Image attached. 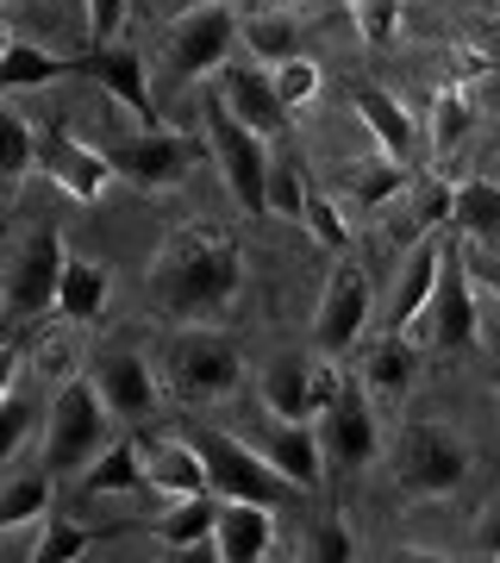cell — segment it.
<instances>
[{"label":"cell","instance_id":"3957f363","mask_svg":"<svg viewBox=\"0 0 500 563\" xmlns=\"http://www.w3.org/2000/svg\"><path fill=\"white\" fill-rule=\"evenodd\" d=\"M188 439L200 444V457H207V476H213V495H220V501L281 507V501H295L300 495L276 463L263 457V444L251 451L244 439H232V432H220V426H200V432H188Z\"/></svg>","mask_w":500,"mask_h":563},{"label":"cell","instance_id":"60d3db41","mask_svg":"<svg viewBox=\"0 0 500 563\" xmlns=\"http://www.w3.org/2000/svg\"><path fill=\"white\" fill-rule=\"evenodd\" d=\"M81 13H88V44H113L125 13H132V0H81Z\"/></svg>","mask_w":500,"mask_h":563},{"label":"cell","instance_id":"e0dca14e","mask_svg":"<svg viewBox=\"0 0 500 563\" xmlns=\"http://www.w3.org/2000/svg\"><path fill=\"white\" fill-rule=\"evenodd\" d=\"M438 276H444V244L425 232V239H413V251L400 263L395 301H388V332H413V325H420V313L432 307V295H438Z\"/></svg>","mask_w":500,"mask_h":563},{"label":"cell","instance_id":"5b68a950","mask_svg":"<svg viewBox=\"0 0 500 563\" xmlns=\"http://www.w3.org/2000/svg\"><path fill=\"white\" fill-rule=\"evenodd\" d=\"M463 476H469V444H463L451 426H438V420L400 426V439H395V483L407 488V495L438 501V495H451Z\"/></svg>","mask_w":500,"mask_h":563},{"label":"cell","instance_id":"9a60e30c","mask_svg":"<svg viewBox=\"0 0 500 563\" xmlns=\"http://www.w3.org/2000/svg\"><path fill=\"white\" fill-rule=\"evenodd\" d=\"M320 439H325L332 470H363V463H376V451H381L376 407H369V395H363V388L344 383L338 395H332V407L320 413Z\"/></svg>","mask_w":500,"mask_h":563},{"label":"cell","instance_id":"bcb514c9","mask_svg":"<svg viewBox=\"0 0 500 563\" xmlns=\"http://www.w3.org/2000/svg\"><path fill=\"white\" fill-rule=\"evenodd\" d=\"M469 7H495V13H500V0H469Z\"/></svg>","mask_w":500,"mask_h":563},{"label":"cell","instance_id":"d6a6232c","mask_svg":"<svg viewBox=\"0 0 500 563\" xmlns=\"http://www.w3.org/2000/svg\"><path fill=\"white\" fill-rule=\"evenodd\" d=\"M95 526H81V520H44L38 544H32V563H76L95 551Z\"/></svg>","mask_w":500,"mask_h":563},{"label":"cell","instance_id":"52a82bcc","mask_svg":"<svg viewBox=\"0 0 500 563\" xmlns=\"http://www.w3.org/2000/svg\"><path fill=\"white\" fill-rule=\"evenodd\" d=\"M476 325H481V307H476V269L463 251H444V276H438V295L432 307L420 313L413 339L432 344V351H469L476 344Z\"/></svg>","mask_w":500,"mask_h":563},{"label":"cell","instance_id":"277c9868","mask_svg":"<svg viewBox=\"0 0 500 563\" xmlns=\"http://www.w3.org/2000/svg\"><path fill=\"white\" fill-rule=\"evenodd\" d=\"M107 420H113V407H107V395L95 383H63V395L44 413V463L57 476H81L107 451L100 444L107 439Z\"/></svg>","mask_w":500,"mask_h":563},{"label":"cell","instance_id":"2e32d148","mask_svg":"<svg viewBox=\"0 0 500 563\" xmlns=\"http://www.w3.org/2000/svg\"><path fill=\"white\" fill-rule=\"evenodd\" d=\"M257 444H263V457L276 463L300 495L325 488V463H332V457H325V439L307 420H276V413H269V426L257 432Z\"/></svg>","mask_w":500,"mask_h":563},{"label":"cell","instance_id":"5bb4252c","mask_svg":"<svg viewBox=\"0 0 500 563\" xmlns=\"http://www.w3.org/2000/svg\"><path fill=\"white\" fill-rule=\"evenodd\" d=\"M81 81H100L113 101L138 120V132H157V101H151V76H144V57L138 44H88L81 57Z\"/></svg>","mask_w":500,"mask_h":563},{"label":"cell","instance_id":"f546056e","mask_svg":"<svg viewBox=\"0 0 500 563\" xmlns=\"http://www.w3.org/2000/svg\"><path fill=\"white\" fill-rule=\"evenodd\" d=\"M451 225L476 244H500V188L495 181H481V176L457 181V213H451Z\"/></svg>","mask_w":500,"mask_h":563},{"label":"cell","instance_id":"e575fe53","mask_svg":"<svg viewBox=\"0 0 500 563\" xmlns=\"http://www.w3.org/2000/svg\"><path fill=\"white\" fill-rule=\"evenodd\" d=\"M32 163H38V132H32L20 113H7V120H0V176H7V188H20Z\"/></svg>","mask_w":500,"mask_h":563},{"label":"cell","instance_id":"b9f144b4","mask_svg":"<svg viewBox=\"0 0 500 563\" xmlns=\"http://www.w3.org/2000/svg\"><path fill=\"white\" fill-rule=\"evenodd\" d=\"M313 558H320V563H351V558H357L351 526H344V520H320V526H313Z\"/></svg>","mask_w":500,"mask_h":563},{"label":"cell","instance_id":"4dcf8cb0","mask_svg":"<svg viewBox=\"0 0 500 563\" xmlns=\"http://www.w3.org/2000/svg\"><path fill=\"white\" fill-rule=\"evenodd\" d=\"M413 181H407V163L395 157H376V163H357L351 169V207H363V213H376V207H388L395 195H407Z\"/></svg>","mask_w":500,"mask_h":563},{"label":"cell","instance_id":"c3c4849f","mask_svg":"<svg viewBox=\"0 0 500 563\" xmlns=\"http://www.w3.org/2000/svg\"><path fill=\"white\" fill-rule=\"evenodd\" d=\"M495 395H500V369H495Z\"/></svg>","mask_w":500,"mask_h":563},{"label":"cell","instance_id":"f6af8a7d","mask_svg":"<svg viewBox=\"0 0 500 563\" xmlns=\"http://www.w3.org/2000/svg\"><path fill=\"white\" fill-rule=\"evenodd\" d=\"M38 369L44 376H69V344H51V351L38 357Z\"/></svg>","mask_w":500,"mask_h":563},{"label":"cell","instance_id":"83f0119b","mask_svg":"<svg viewBox=\"0 0 500 563\" xmlns=\"http://www.w3.org/2000/svg\"><path fill=\"white\" fill-rule=\"evenodd\" d=\"M51 463L44 470H25V476H13V483L0 488V532L7 539H20L32 520H51Z\"/></svg>","mask_w":500,"mask_h":563},{"label":"cell","instance_id":"d6986e66","mask_svg":"<svg viewBox=\"0 0 500 563\" xmlns=\"http://www.w3.org/2000/svg\"><path fill=\"white\" fill-rule=\"evenodd\" d=\"M351 107H357V120L369 125V139H376L381 157L413 163V151H420V125H413V113H407L388 88H376V81H351Z\"/></svg>","mask_w":500,"mask_h":563},{"label":"cell","instance_id":"7a4b0ae2","mask_svg":"<svg viewBox=\"0 0 500 563\" xmlns=\"http://www.w3.org/2000/svg\"><path fill=\"white\" fill-rule=\"evenodd\" d=\"M207 139H213V157H220V176L232 188V201H238L244 220H263L269 213V139H263L257 125H244L220 95H207Z\"/></svg>","mask_w":500,"mask_h":563},{"label":"cell","instance_id":"f1b7e54d","mask_svg":"<svg viewBox=\"0 0 500 563\" xmlns=\"http://www.w3.org/2000/svg\"><path fill=\"white\" fill-rule=\"evenodd\" d=\"M213 526H220V495H188V501H176L151 526V539L163 551H195L200 539H213Z\"/></svg>","mask_w":500,"mask_h":563},{"label":"cell","instance_id":"484cf974","mask_svg":"<svg viewBox=\"0 0 500 563\" xmlns=\"http://www.w3.org/2000/svg\"><path fill=\"white\" fill-rule=\"evenodd\" d=\"M107 301H113V269L95 257H69V269H63V295H57V313L63 320H100L107 313Z\"/></svg>","mask_w":500,"mask_h":563},{"label":"cell","instance_id":"30bf717a","mask_svg":"<svg viewBox=\"0 0 500 563\" xmlns=\"http://www.w3.org/2000/svg\"><path fill=\"white\" fill-rule=\"evenodd\" d=\"M344 388V376L325 363H307L300 351H281L269 369H263V407L276 413V420H313L332 407V395Z\"/></svg>","mask_w":500,"mask_h":563},{"label":"cell","instance_id":"8d00e7d4","mask_svg":"<svg viewBox=\"0 0 500 563\" xmlns=\"http://www.w3.org/2000/svg\"><path fill=\"white\" fill-rule=\"evenodd\" d=\"M300 225H307V232L325 244V251H351V220H344V207H338V201H325L320 188H313V201H307Z\"/></svg>","mask_w":500,"mask_h":563},{"label":"cell","instance_id":"ba28073f","mask_svg":"<svg viewBox=\"0 0 500 563\" xmlns=\"http://www.w3.org/2000/svg\"><path fill=\"white\" fill-rule=\"evenodd\" d=\"M169 383H176V395H188V401H225V395L244 383L238 344L225 339V332H200V325L181 332L176 357H169Z\"/></svg>","mask_w":500,"mask_h":563},{"label":"cell","instance_id":"d4e9b609","mask_svg":"<svg viewBox=\"0 0 500 563\" xmlns=\"http://www.w3.org/2000/svg\"><path fill=\"white\" fill-rule=\"evenodd\" d=\"M413 369H420V351H413V332H388L363 351V388H376L388 401H400L413 388Z\"/></svg>","mask_w":500,"mask_h":563},{"label":"cell","instance_id":"8fae6325","mask_svg":"<svg viewBox=\"0 0 500 563\" xmlns=\"http://www.w3.org/2000/svg\"><path fill=\"white\" fill-rule=\"evenodd\" d=\"M369 313H376V288H369V276H363L357 263H338L332 282H325L320 313H313V344H320V357H344V351L369 332Z\"/></svg>","mask_w":500,"mask_h":563},{"label":"cell","instance_id":"4fadbf2b","mask_svg":"<svg viewBox=\"0 0 500 563\" xmlns=\"http://www.w3.org/2000/svg\"><path fill=\"white\" fill-rule=\"evenodd\" d=\"M195 157H200L195 139H181V132H169V125L138 132V139H125L120 151H113L120 176L132 181V188H144V195H169V188H181L188 169H195Z\"/></svg>","mask_w":500,"mask_h":563},{"label":"cell","instance_id":"ee69618b","mask_svg":"<svg viewBox=\"0 0 500 563\" xmlns=\"http://www.w3.org/2000/svg\"><path fill=\"white\" fill-rule=\"evenodd\" d=\"M469 269H476V282L488 288V295H495V301H500V257H481V263H469Z\"/></svg>","mask_w":500,"mask_h":563},{"label":"cell","instance_id":"ac0fdd59","mask_svg":"<svg viewBox=\"0 0 500 563\" xmlns=\"http://www.w3.org/2000/svg\"><path fill=\"white\" fill-rule=\"evenodd\" d=\"M269 551H276V507H263V501H220L213 558H220V563H263Z\"/></svg>","mask_w":500,"mask_h":563},{"label":"cell","instance_id":"6da1fadb","mask_svg":"<svg viewBox=\"0 0 500 563\" xmlns=\"http://www.w3.org/2000/svg\"><path fill=\"white\" fill-rule=\"evenodd\" d=\"M238 288H244V251L220 225H181L151 263V307L176 325L232 313Z\"/></svg>","mask_w":500,"mask_h":563},{"label":"cell","instance_id":"4316f807","mask_svg":"<svg viewBox=\"0 0 500 563\" xmlns=\"http://www.w3.org/2000/svg\"><path fill=\"white\" fill-rule=\"evenodd\" d=\"M81 483L95 488V495H138V488H151V470H144V444L138 439H120L107 444L88 470H81Z\"/></svg>","mask_w":500,"mask_h":563},{"label":"cell","instance_id":"9c48e42d","mask_svg":"<svg viewBox=\"0 0 500 563\" xmlns=\"http://www.w3.org/2000/svg\"><path fill=\"white\" fill-rule=\"evenodd\" d=\"M63 269H69V244H63L57 225H38L32 239L20 244L13 257V276H7V313L13 320H38L51 313L63 295Z\"/></svg>","mask_w":500,"mask_h":563},{"label":"cell","instance_id":"7dc6e473","mask_svg":"<svg viewBox=\"0 0 500 563\" xmlns=\"http://www.w3.org/2000/svg\"><path fill=\"white\" fill-rule=\"evenodd\" d=\"M269 7H300V0H269Z\"/></svg>","mask_w":500,"mask_h":563},{"label":"cell","instance_id":"7402d4cb","mask_svg":"<svg viewBox=\"0 0 500 563\" xmlns=\"http://www.w3.org/2000/svg\"><path fill=\"white\" fill-rule=\"evenodd\" d=\"M244 125H257L263 139H281L288 125V101H281L276 76H257V69H220V88H213Z\"/></svg>","mask_w":500,"mask_h":563},{"label":"cell","instance_id":"836d02e7","mask_svg":"<svg viewBox=\"0 0 500 563\" xmlns=\"http://www.w3.org/2000/svg\"><path fill=\"white\" fill-rule=\"evenodd\" d=\"M307 201H313V181H307L300 157H276V169H269V213L300 220V213H307Z\"/></svg>","mask_w":500,"mask_h":563},{"label":"cell","instance_id":"74e56055","mask_svg":"<svg viewBox=\"0 0 500 563\" xmlns=\"http://www.w3.org/2000/svg\"><path fill=\"white\" fill-rule=\"evenodd\" d=\"M451 213H457V188H444V181H420L413 188V239L451 225Z\"/></svg>","mask_w":500,"mask_h":563},{"label":"cell","instance_id":"cb8c5ba5","mask_svg":"<svg viewBox=\"0 0 500 563\" xmlns=\"http://www.w3.org/2000/svg\"><path fill=\"white\" fill-rule=\"evenodd\" d=\"M81 76V57H51V51H38L32 38H7V57H0V88L7 95H20V88H51V81H69Z\"/></svg>","mask_w":500,"mask_h":563},{"label":"cell","instance_id":"44dd1931","mask_svg":"<svg viewBox=\"0 0 500 563\" xmlns=\"http://www.w3.org/2000/svg\"><path fill=\"white\" fill-rule=\"evenodd\" d=\"M144 470H151V495L163 501H188V495H213V476H207V457L200 444L188 439H157L144 444Z\"/></svg>","mask_w":500,"mask_h":563},{"label":"cell","instance_id":"f35d334b","mask_svg":"<svg viewBox=\"0 0 500 563\" xmlns=\"http://www.w3.org/2000/svg\"><path fill=\"white\" fill-rule=\"evenodd\" d=\"M32 420H38V401H32L25 388H7V395H0V457L20 451L25 432H32Z\"/></svg>","mask_w":500,"mask_h":563},{"label":"cell","instance_id":"7c38bea8","mask_svg":"<svg viewBox=\"0 0 500 563\" xmlns=\"http://www.w3.org/2000/svg\"><path fill=\"white\" fill-rule=\"evenodd\" d=\"M38 169L51 176V188H63V195L81 201V207H95L100 195L113 188V176H120V163L88 151L81 139H69L63 125H44L38 132Z\"/></svg>","mask_w":500,"mask_h":563},{"label":"cell","instance_id":"ffe728a7","mask_svg":"<svg viewBox=\"0 0 500 563\" xmlns=\"http://www.w3.org/2000/svg\"><path fill=\"white\" fill-rule=\"evenodd\" d=\"M95 388L107 395L113 420H151L157 413V376L138 351H107L95 369Z\"/></svg>","mask_w":500,"mask_h":563},{"label":"cell","instance_id":"1f68e13d","mask_svg":"<svg viewBox=\"0 0 500 563\" xmlns=\"http://www.w3.org/2000/svg\"><path fill=\"white\" fill-rule=\"evenodd\" d=\"M244 44H251V57H263V63H288V57H300V25L288 20V7H276V13L251 20Z\"/></svg>","mask_w":500,"mask_h":563},{"label":"cell","instance_id":"8992f818","mask_svg":"<svg viewBox=\"0 0 500 563\" xmlns=\"http://www.w3.org/2000/svg\"><path fill=\"white\" fill-rule=\"evenodd\" d=\"M238 38H244V25L225 0H200V7H188V13L169 25V69H176L181 81L220 76Z\"/></svg>","mask_w":500,"mask_h":563},{"label":"cell","instance_id":"7bdbcfd3","mask_svg":"<svg viewBox=\"0 0 500 563\" xmlns=\"http://www.w3.org/2000/svg\"><path fill=\"white\" fill-rule=\"evenodd\" d=\"M469 539H476V544H469L476 558H500V501H488L476 514V532H469Z\"/></svg>","mask_w":500,"mask_h":563},{"label":"cell","instance_id":"d590c367","mask_svg":"<svg viewBox=\"0 0 500 563\" xmlns=\"http://www.w3.org/2000/svg\"><path fill=\"white\" fill-rule=\"evenodd\" d=\"M276 88H281V101H288V113H300V107L320 101L325 76L313 57H288V63H276Z\"/></svg>","mask_w":500,"mask_h":563},{"label":"cell","instance_id":"ab89813d","mask_svg":"<svg viewBox=\"0 0 500 563\" xmlns=\"http://www.w3.org/2000/svg\"><path fill=\"white\" fill-rule=\"evenodd\" d=\"M351 20L369 44H388V32L400 25V0H351Z\"/></svg>","mask_w":500,"mask_h":563},{"label":"cell","instance_id":"603a6c76","mask_svg":"<svg viewBox=\"0 0 500 563\" xmlns=\"http://www.w3.org/2000/svg\"><path fill=\"white\" fill-rule=\"evenodd\" d=\"M476 132V95L469 81H444L438 101H432V125H425V144H432V163H451Z\"/></svg>","mask_w":500,"mask_h":563}]
</instances>
